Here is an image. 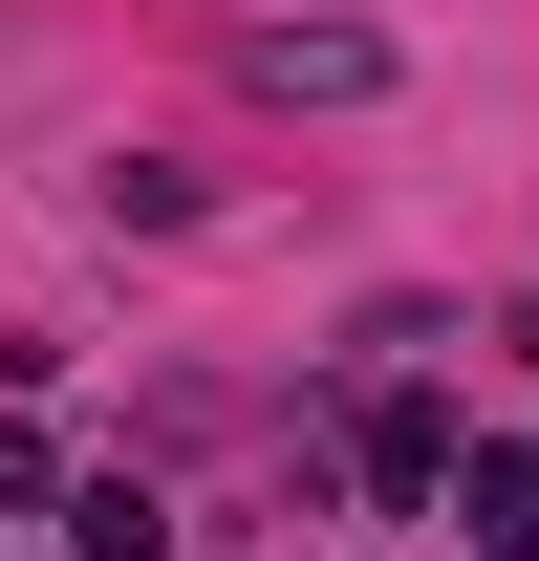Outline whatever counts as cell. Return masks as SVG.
<instances>
[{
    "label": "cell",
    "instance_id": "1",
    "mask_svg": "<svg viewBox=\"0 0 539 561\" xmlns=\"http://www.w3.org/2000/svg\"><path fill=\"white\" fill-rule=\"evenodd\" d=\"M238 66H260L280 108H367V87H389V22H260Z\"/></svg>",
    "mask_w": 539,
    "mask_h": 561
},
{
    "label": "cell",
    "instance_id": "2",
    "mask_svg": "<svg viewBox=\"0 0 539 561\" xmlns=\"http://www.w3.org/2000/svg\"><path fill=\"white\" fill-rule=\"evenodd\" d=\"M432 518H454L474 561H539V454H474V432H454V476H432Z\"/></svg>",
    "mask_w": 539,
    "mask_h": 561
},
{
    "label": "cell",
    "instance_id": "3",
    "mask_svg": "<svg viewBox=\"0 0 539 561\" xmlns=\"http://www.w3.org/2000/svg\"><path fill=\"white\" fill-rule=\"evenodd\" d=\"M345 454H367V496H432V476H454V411H432V389H367Z\"/></svg>",
    "mask_w": 539,
    "mask_h": 561
},
{
    "label": "cell",
    "instance_id": "4",
    "mask_svg": "<svg viewBox=\"0 0 539 561\" xmlns=\"http://www.w3.org/2000/svg\"><path fill=\"white\" fill-rule=\"evenodd\" d=\"M66 540H87V561H173V518H151V476H87V496H66Z\"/></svg>",
    "mask_w": 539,
    "mask_h": 561
}]
</instances>
